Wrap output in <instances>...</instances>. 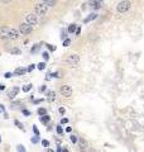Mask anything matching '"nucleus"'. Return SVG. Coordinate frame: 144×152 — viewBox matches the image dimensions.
<instances>
[{
    "label": "nucleus",
    "mask_w": 144,
    "mask_h": 152,
    "mask_svg": "<svg viewBox=\"0 0 144 152\" xmlns=\"http://www.w3.org/2000/svg\"><path fill=\"white\" fill-rule=\"evenodd\" d=\"M47 10H48V7H47L44 3H38V4H35V7H34V13H35L38 17L46 15Z\"/></svg>",
    "instance_id": "1"
},
{
    "label": "nucleus",
    "mask_w": 144,
    "mask_h": 152,
    "mask_svg": "<svg viewBox=\"0 0 144 152\" xmlns=\"http://www.w3.org/2000/svg\"><path fill=\"white\" fill-rule=\"evenodd\" d=\"M130 5H132V3L129 0H123V1H120L118 4L116 10H118L119 13H127L128 10L130 9Z\"/></svg>",
    "instance_id": "2"
},
{
    "label": "nucleus",
    "mask_w": 144,
    "mask_h": 152,
    "mask_svg": "<svg viewBox=\"0 0 144 152\" xmlns=\"http://www.w3.org/2000/svg\"><path fill=\"white\" fill-rule=\"evenodd\" d=\"M11 28L10 27H0V39H10Z\"/></svg>",
    "instance_id": "3"
},
{
    "label": "nucleus",
    "mask_w": 144,
    "mask_h": 152,
    "mask_svg": "<svg viewBox=\"0 0 144 152\" xmlns=\"http://www.w3.org/2000/svg\"><path fill=\"white\" fill-rule=\"evenodd\" d=\"M19 32H20L22 34H24V36L30 34L32 32H33V27L29 25L28 23H22V24L19 25Z\"/></svg>",
    "instance_id": "4"
},
{
    "label": "nucleus",
    "mask_w": 144,
    "mask_h": 152,
    "mask_svg": "<svg viewBox=\"0 0 144 152\" xmlns=\"http://www.w3.org/2000/svg\"><path fill=\"white\" fill-rule=\"evenodd\" d=\"M26 19H27V23L29 25H32V27L38 24V15H37L35 13H29V14H27Z\"/></svg>",
    "instance_id": "5"
},
{
    "label": "nucleus",
    "mask_w": 144,
    "mask_h": 152,
    "mask_svg": "<svg viewBox=\"0 0 144 152\" xmlns=\"http://www.w3.org/2000/svg\"><path fill=\"white\" fill-rule=\"evenodd\" d=\"M59 93H61L62 96H65V98H70L72 95V87L70 85H62L61 89H59Z\"/></svg>",
    "instance_id": "6"
},
{
    "label": "nucleus",
    "mask_w": 144,
    "mask_h": 152,
    "mask_svg": "<svg viewBox=\"0 0 144 152\" xmlns=\"http://www.w3.org/2000/svg\"><path fill=\"white\" fill-rule=\"evenodd\" d=\"M78 61H80V57H78V55H76V53L70 55V56H68V59L66 60V62H67L68 65H72V66L77 65V63H78Z\"/></svg>",
    "instance_id": "7"
},
{
    "label": "nucleus",
    "mask_w": 144,
    "mask_h": 152,
    "mask_svg": "<svg viewBox=\"0 0 144 152\" xmlns=\"http://www.w3.org/2000/svg\"><path fill=\"white\" fill-rule=\"evenodd\" d=\"M89 5L92 9H100L104 5V0H90L89 1Z\"/></svg>",
    "instance_id": "8"
},
{
    "label": "nucleus",
    "mask_w": 144,
    "mask_h": 152,
    "mask_svg": "<svg viewBox=\"0 0 144 152\" xmlns=\"http://www.w3.org/2000/svg\"><path fill=\"white\" fill-rule=\"evenodd\" d=\"M78 147L81 151H86V148L89 147V143L85 138H78Z\"/></svg>",
    "instance_id": "9"
},
{
    "label": "nucleus",
    "mask_w": 144,
    "mask_h": 152,
    "mask_svg": "<svg viewBox=\"0 0 144 152\" xmlns=\"http://www.w3.org/2000/svg\"><path fill=\"white\" fill-rule=\"evenodd\" d=\"M18 93H19V87H17V86H14L10 91L8 93V98L9 99H14L15 96L18 95Z\"/></svg>",
    "instance_id": "10"
},
{
    "label": "nucleus",
    "mask_w": 144,
    "mask_h": 152,
    "mask_svg": "<svg viewBox=\"0 0 144 152\" xmlns=\"http://www.w3.org/2000/svg\"><path fill=\"white\" fill-rule=\"evenodd\" d=\"M27 70L24 67H18L17 70H14V75L15 76H22V75H26Z\"/></svg>",
    "instance_id": "11"
},
{
    "label": "nucleus",
    "mask_w": 144,
    "mask_h": 152,
    "mask_svg": "<svg viewBox=\"0 0 144 152\" xmlns=\"http://www.w3.org/2000/svg\"><path fill=\"white\" fill-rule=\"evenodd\" d=\"M47 100L49 101V103H52V101L56 100V93L54 91H48V94H47Z\"/></svg>",
    "instance_id": "12"
},
{
    "label": "nucleus",
    "mask_w": 144,
    "mask_h": 152,
    "mask_svg": "<svg viewBox=\"0 0 144 152\" xmlns=\"http://www.w3.org/2000/svg\"><path fill=\"white\" fill-rule=\"evenodd\" d=\"M49 120H51V117H49V115H47V114L41 117V122H42L43 124H47V123H48Z\"/></svg>",
    "instance_id": "13"
},
{
    "label": "nucleus",
    "mask_w": 144,
    "mask_h": 152,
    "mask_svg": "<svg viewBox=\"0 0 144 152\" xmlns=\"http://www.w3.org/2000/svg\"><path fill=\"white\" fill-rule=\"evenodd\" d=\"M43 3H44L47 7H54L57 1H56V0H43Z\"/></svg>",
    "instance_id": "14"
},
{
    "label": "nucleus",
    "mask_w": 144,
    "mask_h": 152,
    "mask_svg": "<svg viewBox=\"0 0 144 152\" xmlns=\"http://www.w3.org/2000/svg\"><path fill=\"white\" fill-rule=\"evenodd\" d=\"M96 18H97V15H96L95 13H92V14H90V17H87V18H86V19L84 20V22H85V23H89L90 20H93V19H96Z\"/></svg>",
    "instance_id": "15"
},
{
    "label": "nucleus",
    "mask_w": 144,
    "mask_h": 152,
    "mask_svg": "<svg viewBox=\"0 0 144 152\" xmlns=\"http://www.w3.org/2000/svg\"><path fill=\"white\" fill-rule=\"evenodd\" d=\"M77 29V25L76 24H71L68 27V33H75Z\"/></svg>",
    "instance_id": "16"
},
{
    "label": "nucleus",
    "mask_w": 144,
    "mask_h": 152,
    "mask_svg": "<svg viewBox=\"0 0 144 152\" xmlns=\"http://www.w3.org/2000/svg\"><path fill=\"white\" fill-rule=\"evenodd\" d=\"M14 123H15V126H18V128H19L20 131H24V127H23V124H22V123H20L18 119H15V120H14Z\"/></svg>",
    "instance_id": "17"
},
{
    "label": "nucleus",
    "mask_w": 144,
    "mask_h": 152,
    "mask_svg": "<svg viewBox=\"0 0 144 152\" xmlns=\"http://www.w3.org/2000/svg\"><path fill=\"white\" fill-rule=\"evenodd\" d=\"M38 114H39L41 117H42V115H46V114H47V110L44 109V108H39V109H38Z\"/></svg>",
    "instance_id": "18"
},
{
    "label": "nucleus",
    "mask_w": 144,
    "mask_h": 152,
    "mask_svg": "<svg viewBox=\"0 0 144 152\" xmlns=\"http://www.w3.org/2000/svg\"><path fill=\"white\" fill-rule=\"evenodd\" d=\"M32 86H33L32 84H29V85H26V86H23V91H24V93H28V91H29V90L32 89Z\"/></svg>",
    "instance_id": "19"
},
{
    "label": "nucleus",
    "mask_w": 144,
    "mask_h": 152,
    "mask_svg": "<svg viewBox=\"0 0 144 152\" xmlns=\"http://www.w3.org/2000/svg\"><path fill=\"white\" fill-rule=\"evenodd\" d=\"M70 138H71V142H72V143H77V142H78V138H77V136H75V135L70 136Z\"/></svg>",
    "instance_id": "20"
},
{
    "label": "nucleus",
    "mask_w": 144,
    "mask_h": 152,
    "mask_svg": "<svg viewBox=\"0 0 144 152\" xmlns=\"http://www.w3.org/2000/svg\"><path fill=\"white\" fill-rule=\"evenodd\" d=\"M17 150H18V152H27L23 144H18V146H17Z\"/></svg>",
    "instance_id": "21"
},
{
    "label": "nucleus",
    "mask_w": 144,
    "mask_h": 152,
    "mask_svg": "<svg viewBox=\"0 0 144 152\" xmlns=\"http://www.w3.org/2000/svg\"><path fill=\"white\" fill-rule=\"evenodd\" d=\"M10 53L11 55H20L22 52H20V50H18V48H13V50L10 51Z\"/></svg>",
    "instance_id": "22"
},
{
    "label": "nucleus",
    "mask_w": 144,
    "mask_h": 152,
    "mask_svg": "<svg viewBox=\"0 0 144 152\" xmlns=\"http://www.w3.org/2000/svg\"><path fill=\"white\" fill-rule=\"evenodd\" d=\"M70 44H71V39H68V38L63 39V46H65V47H68Z\"/></svg>",
    "instance_id": "23"
},
{
    "label": "nucleus",
    "mask_w": 144,
    "mask_h": 152,
    "mask_svg": "<svg viewBox=\"0 0 144 152\" xmlns=\"http://www.w3.org/2000/svg\"><path fill=\"white\" fill-rule=\"evenodd\" d=\"M38 50H39V46H38V44H35V46H33V47H32L30 52H32V53H35V52H37Z\"/></svg>",
    "instance_id": "24"
},
{
    "label": "nucleus",
    "mask_w": 144,
    "mask_h": 152,
    "mask_svg": "<svg viewBox=\"0 0 144 152\" xmlns=\"http://www.w3.org/2000/svg\"><path fill=\"white\" fill-rule=\"evenodd\" d=\"M37 66H38L39 70H44V68H46V62H41V63H38Z\"/></svg>",
    "instance_id": "25"
},
{
    "label": "nucleus",
    "mask_w": 144,
    "mask_h": 152,
    "mask_svg": "<svg viewBox=\"0 0 144 152\" xmlns=\"http://www.w3.org/2000/svg\"><path fill=\"white\" fill-rule=\"evenodd\" d=\"M22 104V101H14V103H11V108L14 109V108H17L18 105H20Z\"/></svg>",
    "instance_id": "26"
},
{
    "label": "nucleus",
    "mask_w": 144,
    "mask_h": 152,
    "mask_svg": "<svg viewBox=\"0 0 144 152\" xmlns=\"http://www.w3.org/2000/svg\"><path fill=\"white\" fill-rule=\"evenodd\" d=\"M42 144H43V147H49V142H48L47 139H43V141H42Z\"/></svg>",
    "instance_id": "27"
},
{
    "label": "nucleus",
    "mask_w": 144,
    "mask_h": 152,
    "mask_svg": "<svg viewBox=\"0 0 144 152\" xmlns=\"http://www.w3.org/2000/svg\"><path fill=\"white\" fill-rule=\"evenodd\" d=\"M42 56H43V59L46 60V61H47V60L49 59V53H48V52H43V55H42Z\"/></svg>",
    "instance_id": "28"
},
{
    "label": "nucleus",
    "mask_w": 144,
    "mask_h": 152,
    "mask_svg": "<svg viewBox=\"0 0 144 152\" xmlns=\"http://www.w3.org/2000/svg\"><path fill=\"white\" fill-rule=\"evenodd\" d=\"M57 133H58V135H62V133H63V129H62L61 126H57Z\"/></svg>",
    "instance_id": "29"
},
{
    "label": "nucleus",
    "mask_w": 144,
    "mask_h": 152,
    "mask_svg": "<svg viewBox=\"0 0 144 152\" xmlns=\"http://www.w3.org/2000/svg\"><path fill=\"white\" fill-rule=\"evenodd\" d=\"M38 141H39V138H38V136H35L32 138V143H38Z\"/></svg>",
    "instance_id": "30"
},
{
    "label": "nucleus",
    "mask_w": 144,
    "mask_h": 152,
    "mask_svg": "<svg viewBox=\"0 0 144 152\" xmlns=\"http://www.w3.org/2000/svg\"><path fill=\"white\" fill-rule=\"evenodd\" d=\"M33 132L35 133V136H39V131H38V128L35 126H33Z\"/></svg>",
    "instance_id": "31"
},
{
    "label": "nucleus",
    "mask_w": 144,
    "mask_h": 152,
    "mask_svg": "<svg viewBox=\"0 0 144 152\" xmlns=\"http://www.w3.org/2000/svg\"><path fill=\"white\" fill-rule=\"evenodd\" d=\"M22 112H23V114H24V115H27V117H28V115H30V112H29V110L23 109V110H22Z\"/></svg>",
    "instance_id": "32"
},
{
    "label": "nucleus",
    "mask_w": 144,
    "mask_h": 152,
    "mask_svg": "<svg viewBox=\"0 0 144 152\" xmlns=\"http://www.w3.org/2000/svg\"><path fill=\"white\" fill-rule=\"evenodd\" d=\"M66 123H68V119L67 118H62V119H61V124H66Z\"/></svg>",
    "instance_id": "33"
},
{
    "label": "nucleus",
    "mask_w": 144,
    "mask_h": 152,
    "mask_svg": "<svg viewBox=\"0 0 144 152\" xmlns=\"http://www.w3.org/2000/svg\"><path fill=\"white\" fill-rule=\"evenodd\" d=\"M34 67H35V65H29V67H28L27 71H29V72H30V71H33L34 70Z\"/></svg>",
    "instance_id": "34"
},
{
    "label": "nucleus",
    "mask_w": 144,
    "mask_h": 152,
    "mask_svg": "<svg viewBox=\"0 0 144 152\" xmlns=\"http://www.w3.org/2000/svg\"><path fill=\"white\" fill-rule=\"evenodd\" d=\"M47 47H48V48H49L51 51H54V50H56V46H52V44H47Z\"/></svg>",
    "instance_id": "35"
},
{
    "label": "nucleus",
    "mask_w": 144,
    "mask_h": 152,
    "mask_svg": "<svg viewBox=\"0 0 144 152\" xmlns=\"http://www.w3.org/2000/svg\"><path fill=\"white\" fill-rule=\"evenodd\" d=\"M75 33H76V36H80V33H81V28H80V27L76 29V32H75Z\"/></svg>",
    "instance_id": "36"
},
{
    "label": "nucleus",
    "mask_w": 144,
    "mask_h": 152,
    "mask_svg": "<svg viewBox=\"0 0 144 152\" xmlns=\"http://www.w3.org/2000/svg\"><path fill=\"white\" fill-rule=\"evenodd\" d=\"M4 77H7V79H10V77H11V74H10V72H7V74L4 75Z\"/></svg>",
    "instance_id": "37"
},
{
    "label": "nucleus",
    "mask_w": 144,
    "mask_h": 152,
    "mask_svg": "<svg viewBox=\"0 0 144 152\" xmlns=\"http://www.w3.org/2000/svg\"><path fill=\"white\" fill-rule=\"evenodd\" d=\"M59 113H61V114H65V113H66L65 108H59Z\"/></svg>",
    "instance_id": "38"
},
{
    "label": "nucleus",
    "mask_w": 144,
    "mask_h": 152,
    "mask_svg": "<svg viewBox=\"0 0 144 152\" xmlns=\"http://www.w3.org/2000/svg\"><path fill=\"white\" fill-rule=\"evenodd\" d=\"M3 90H5V85L0 84V91H3Z\"/></svg>",
    "instance_id": "39"
},
{
    "label": "nucleus",
    "mask_w": 144,
    "mask_h": 152,
    "mask_svg": "<svg viewBox=\"0 0 144 152\" xmlns=\"http://www.w3.org/2000/svg\"><path fill=\"white\" fill-rule=\"evenodd\" d=\"M41 101H43V99H38V100H34V103H35V104H39Z\"/></svg>",
    "instance_id": "40"
},
{
    "label": "nucleus",
    "mask_w": 144,
    "mask_h": 152,
    "mask_svg": "<svg viewBox=\"0 0 144 152\" xmlns=\"http://www.w3.org/2000/svg\"><path fill=\"white\" fill-rule=\"evenodd\" d=\"M71 131H72V128H71V127H67V128H66V132H71Z\"/></svg>",
    "instance_id": "41"
},
{
    "label": "nucleus",
    "mask_w": 144,
    "mask_h": 152,
    "mask_svg": "<svg viewBox=\"0 0 144 152\" xmlns=\"http://www.w3.org/2000/svg\"><path fill=\"white\" fill-rule=\"evenodd\" d=\"M0 1H1V3H10L11 0H0Z\"/></svg>",
    "instance_id": "42"
},
{
    "label": "nucleus",
    "mask_w": 144,
    "mask_h": 152,
    "mask_svg": "<svg viewBox=\"0 0 144 152\" xmlns=\"http://www.w3.org/2000/svg\"><path fill=\"white\" fill-rule=\"evenodd\" d=\"M46 89H47L46 86H42V87H41V91H46Z\"/></svg>",
    "instance_id": "43"
},
{
    "label": "nucleus",
    "mask_w": 144,
    "mask_h": 152,
    "mask_svg": "<svg viewBox=\"0 0 144 152\" xmlns=\"http://www.w3.org/2000/svg\"><path fill=\"white\" fill-rule=\"evenodd\" d=\"M0 109H1V110H4V112H5V107H4V105H0Z\"/></svg>",
    "instance_id": "44"
},
{
    "label": "nucleus",
    "mask_w": 144,
    "mask_h": 152,
    "mask_svg": "<svg viewBox=\"0 0 144 152\" xmlns=\"http://www.w3.org/2000/svg\"><path fill=\"white\" fill-rule=\"evenodd\" d=\"M62 152H68V150H67V148H66V147H65V148L62 150Z\"/></svg>",
    "instance_id": "45"
},
{
    "label": "nucleus",
    "mask_w": 144,
    "mask_h": 152,
    "mask_svg": "<svg viewBox=\"0 0 144 152\" xmlns=\"http://www.w3.org/2000/svg\"><path fill=\"white\" fill-rule=\"evenodd\" d=\"M57 152H62V148H61V147H58V148H57Z\"/></svg>",
    "instance_id": "46"
},
{
    "label": "nucleus",
    "mask_w": 144,
    "mask_h": 152,
    "mask_svg": "<svg viewBox=\"0 0 144 152\" xmlns=\"http://www.w3.org/2000/svg\"><path fill=\"white\" fill-rule=\"evenodd\" d=\"M47 152H54V151H53V150H51V148H48V150H47Z\"/></svg>",
    "instance_id": "47"
},
{
    "label": "nucleus",
    "mask_w": 144,
    "mask_h": 152,
    "mask_svg": "<svg viewBox=\"0 0 144 152\" xmlns=\"http://www.w3.org/2000/svg\"><path fill=\"white\" fill-rule=\"evenodd\" d=\"M0 142H1V138H0Z\"/></svg>",
    "instance_id": "48"
}]
</instances>
